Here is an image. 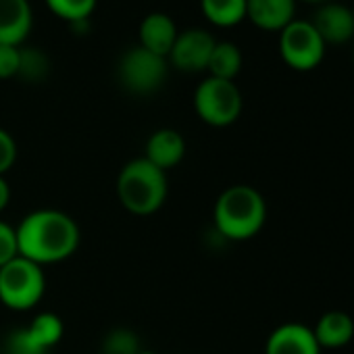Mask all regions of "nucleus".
Here are the masks:
<instances>
[{"label":"nucleus","mask_w":354,"mask_h":354,"mask_svg":"<svg viewBox=\"0 0 354 354\" xmlns=\"http://www.w3.org/2000/svg\"><path fill=\"white\" fill-rule=\"evenodd\" d=\"M15 257H19L17 246V232L9 223L0 221V267L11 263Z\"/></svg>","instance_id":"23"},{"label":"nucleus","mask_w":354,"mask_h":354,"mask_svg":"<svg viewBox=\"0 0 354 354\" xmlns=\"http://www.w3.org/2000/svg\"><path fill=\"white\" fill-rule=\"evenodd\" d=\"M17 160V144L13 136L0 127V175H5Z\"/></svg>","instance_id":"25"},{"label":"nucleus","mask_w":354,"mask_h":354,"mask_svg":"<svg viewBox=\"0 0 354 354\" xmlns=\"http://www.w3.org/2000/svg\"><path fill=\"white\" fill-rule=\"evenodd\" d=\"M26 327L32 333V337L48 352L63 339V333H65V325L61 317L55 313H38Z\"/></svg>","instance_id":"18"},{"label":"nucleus","mask_w":354,"mask_h":354,"mask_svg":"<svg viewBox=\"0 0 354 354\" xmlns=\"http://www.w3.org/2000/svg\"><path fill=\"white\" fill-rule=\"evenodd\" d=\"M242 69V53L234 42H217L207 71L211 73V77H219V80H230L234 82V77L240 73Z\"/></svg>","instance_id":"16"},{"label":"nucleus","mask_w":354,"mask_h":354,"mask_svg":"<svg viewBox=\"0 0 354 354\" xmlns=\"http://www.w3.org/2000/svg\"><path fill=\"white\" fill-rule=\"evenodd\" d=\"M217 40L201 28H190L182 34H177L175 44L169 53V61L182 71H203L209 65L211 53L215 48Z\"/></svg>","instance_id":"8"},{"label":"nucleus","mask_w":354,"mask_h":354,"mask_svg":"<svg viewBox=\"0 0 354 354\" xmlns=\"http://www.w3.org/2000/svg\"><path fill=\"white\" fill-rule=\"evenodd\" d=\"M213 221L217 234L225 240H250L263 230L267 221V203L263 194L252 186H230L215 203Z\"/></svg>","instance_id":"2"},{"label":"nucleus","mask_w":354,"mask_h":354,"mask_svg":"<svg viewBox=\"0 0 354 354\" xmlns=\"http://www.w3.org/2000/svg\"><path fill=\"white\" fill-rule=\"evenodd\" d=\"M138 354H156V352H152V350H140Z\"/></svg>","instance_id":"27"},{"label":"nucleus","mask_w":354,"mask_h":354,"mask_svg":"<svg viewBox=\"0 0 354 354\" xmlns=\"http://www.w3.org/2000/svg\"><path fill=\"white\" fill-rule=\"evenodd\" d=\"M184 156H186V140L177 129L171 127L156 129L146 142L144 158L150 160L154 167L162 169L165 173L175 165H180Z\"/></svg>","instance_id":"11"},{"label":"nucleus","mask_w":354,"mask_h":354,"mask_svg":"<svg viewBox=\"0 0 354 354\" xmlns=\"http://www.w3.org/2000/svg\"><path fill=\"white\" fill-rule=\"evenodd\" d=\"M15 232L19 257H26L40 267L69 259L80 246V227L75 219L57 209H40L26 215Z\"/></svg>","instance_id":"1"},{"label":"nucleus","mask_w":354,"mask_h":354,"mask_svg":"<svg viewBox=\"0 0 354 354\" xmlns=\"http://www.w3.org/2000/svg\"><path fill=\"white\" fill-rule=\"evenodd\" d=\"M352 15H354V7H352Z\"/></svg>","instance_id":"29"},{"label":"nucleus","mask_w":354,"mask_h":354,"mask_svg":"<svg viewBox=\"0 0 354 354\" xmlns=\"http://www.w3.org/2000/svg\"><path fill=\"white\" fill-rule=\"evenodd\" d=\"M46 275L40 265L15 257L0 267V302L11 310H32L44 296Z\"/></svg>","instance_id":"4"},{"label":"nucleus","mask_w":354,"mask_h":354,"mask_svg":"<svg viewBox=\"0 0 354 354\" xmlns=\"http://www.w3.org/2000/svg\"><path fill=\"white\" fill-rule=\"evenodd\" d=\"M46 5L55 15L71 24H82L92 15L96 0H46Z\"/></svg>","instance_id":"21"},{"label":"nucleus","mask_w":354,"mask_h":354,"mask_svg":"<svg viewBox=\"0 0 354 354\" xmlns=\"http://www.w3.org/2000/svg\"><path fill=\"white\" fill-rule=\"evenodd\" d=\"M313 333L321 348H342L354 337V321L344 310H327L319 317Z\"/></svg>","instance_id":"15"},{"label":"nucleus","mask_w":354,"mask_h":354,"mask_svg":"<svg viewBox=\"0 0 354 354\" xmlns=\"http://www.w3.org/2000/svg\"><path fill=\"white\" fill-rule=\"evenodd\" d=\"M325 42L310 21L294 19L279 32V55L296 71L315 69L325 57Z\"/></svg>","instance_id":"6"},{"label":"nucleus","mask_w":354,"mask_h":354,"mask_svg":"<svg viewBox=\"0 0 354 354\" xmlns=\"http://www.w3.org/2000/svg\"><path fill=\"white\" fill-rule=\"evenodd\" d=\"M169 63L165 57H158L142 46L129 48L119 61V80L125 90L131 94H152L156 92L167 77Z\"/></svg>","instance_id":"7"},{"label":"nucleus","mask_w":354,"mask_h":354,"mask_svg":"<svg viewBox=\"0 0 354 354\" xmlns=\"http://www.w3.org/2000/svg\"><path fill=\"white\" fill-rule=\"evenodd\" d=\"M167 192V173L144 156L129 160L117 177V196L121 207L138 217L156 213L165 205Z\"/></svg>","instance_id":"3"},{"label":"nucleus","mask_w":354,"mask_h":354,"mask_svg":"<svg viewBox=\"0 0 354 354\" xmlns=\"http://www.w3.org/2000/svg\"><path fill=\"white\" fill-rule=\"evenodd\" d=\"M296 0H246V17L265 32H281L294 21Z\"/></svg>","instance_id":"13"},{"label":"nucleus","mask_w":354,"mask_h":354,"mask_svg":"<svg viewBox=\"0 0 354 354\" xmlns=\"http://www.w3.org/2000/svg\"><path fill=\"white\" fill-rule=\"evenodd\" d=\"M308 3H329V0H308Z\"/></svg>","instance_id":"28"},{"label":"nucleus","mask_w":354,"mask_h":354,"mask_svg":"<svg viewBox=\"0 0 354 354\" xmlns=\"http://www.w3.org/2000/svg\"><path fill=\"white\" fill-rule=\"evenodd\" d=\"M140 350L138 333L127 327H115L102 339V354H138Z\"/></svg>","instance_id":"20"},{"label":"nucleus","mask_w":354,"mask_h":354,"mask_svg":"<svg viewBox=\"0 0 354 354\" xmlns=\"http://www.w3.org/2000/svg\"><path fill=\"white\" fill-rule=\"evenodd\" d=\"M313 28L321 36V40L327 44H344L352 40L354 36V15L352 9L346 5L337 3H323L315 17H313Z\"/></svg>","instance_id":"10"},{"label":"nucleus","mask_w":354,"mask_h":354,"mask_svg":"<svg viewBox=\"0 0 354 354\" xmlns=\"http://www.w3.org/2000/svg\"><path fill=\"white\" fill-rule=\"evenodd\" d=\"M32 30L30 0H0V44L19 46Z\"/></svg>","instance_id":"12"},{"label":"nucleus","mask_w":354,"mask_h":354,"mask_svg":"<svg viewBox=\"0 0 354 354\" xmlns=\"http://www.w3.org/2000/svg\"><path fill=\"white\" fill-rule=\"evenodd\" d=\"M265 354H321V346L313 327L304 323H283L269 333Z\"/></svg>","instance_id":"9"},{"label":"nucleus","mask_w":354,"mask_h":354,"mask_svg":"<svg viewBox=\"0 0 354 354\" xmlns=\"http://www.w3.org/2000/svg\"><path fill=\"white\" fill-rule=\"evenodd\" d=\"M11 203V188L9 182L5 180V175H0V213H3Z\"/></svg>","instance_id":"26"},{"label":"nucleus","mask_w":354,"mask_h":354,"mask_svg":"<svg viewBox=\"0 0 354 354\" xmlns=\"http://www.w3.org/2000/svg\"><path fill=\"white\" fill-rule=\"evenodd\" d=\"M50 71L48 57L38 48H19V71L17 75L26 82H42Z\"/></svg>","instance_id":"19"},{"label":"nucleus","mask_w":354,"mask_h":354,"mask_svg":"<svg viewBox=\"0 0 354 354\" xmlns=\"http://www.w3.org/2000/svg\"><path fill=\"white\" fill-rule=\"evenodd\" d=\"M19 71V46L0 44V80L15 77Z\"/></svg>","instance_id":"24"},{"label":"nucleus","mask_w":354,"mask_h":354,"mask_svg":"<svg viewBox=\"0 0 354 354\" xmlns=\"http://www.w3.org/2000/svg\"><path fill=\"white\" fill-rule=\"evenodd\" d=\"M0 354H48V350L32 337L28 327H17L5 337Z\"/></svg>","instance_id":"22"},{"label":"nucleus","mask_w":354,"mask_h":354,"mask_svg":"<svg viewBox=\"0 0 354 354\" xmlns=\"http://www.w3.org/2000/svg\"><path fill=\"white\" fill-rule=\"evenodd\" d=\"M203 13L215 26H236L246 17V0H201Z\"/></svg>","instance_id":"17"},{"label":"nucleus","mask_w":354,"mask_h":354,"mask_svg":"<svg viewBox=\"0 0 354 354\" xmlns=\"http://www.w3.org/2000/svg\"><path fill=\"white\" fill-rule=\"evenodd\" d=\"M352 59H354V53H352Z\"/></svg>","instance_id":"30"},{"label":"nucleus","mask_w":354,"mask_h":354,"mask_svg":"<svg viewBox=\"0 0 354 354\" xmlns=\"http://www.w3.org/2000/svg\"><path fill=\"white\" fill-rule=\"evenodd\" d=\"M194 111L205 123L213 127H227L242 113L240 88L230 80L209 75L194 92Z\"/></svg>","instance_id":"5"},{"label":"nucleus","mask_w":354,"mask_h":354,"mask_svg":"<svg viewBox=\"0 0 354 354\" xmlns=\"http://www.w3.org/2000/svg\"><path fill=\"white\" fill-rule=\"evenodd\" d=\"M177 34L180 32L175 28V21L169 15L156 11L146 15L140 26V46L167 59L175 44Z\"/></svg>","instance_id":"14"}]
</instances>
